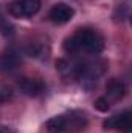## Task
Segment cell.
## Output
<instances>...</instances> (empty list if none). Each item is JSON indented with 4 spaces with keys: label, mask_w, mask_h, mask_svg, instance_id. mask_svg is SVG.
Returning a JSON list of instances; mask_svg holds the SVG:
<instances>
[{
    "label": "cell",
    "mask_w": 132,
    "mask_h": 133,
    "mask_svg": "<svg viewBox=\"0 0 132 133\" xmlns=\"http://www.w3.org/2000/svg\"><path fill=\"white\" fill-rule=\"evenodd\" d=\"M17 88L27 95V96H31V98H36L39 96L40 93H44L45 90V85L42 81L39 79H33V77H22L19 82H17Z\"/></svg>",
    "instance_id": "cell-4"
},
{
    "label": "cell",
    "mask_w": 132,
    "mask_h": 133,
    "mask_svg": "<svg viewBox=\"0 0 132 133\" xmlns=\"http://www.w3.org/2000/svg\"><path fill=\"white\" fill-rule=\"evenodd\" d=\"M45 129L48 133H64L67 132V121L65 115H59V116H53L47 121Z\"/></svg>",
    "instance_id": "cell-7"
},
{
    "label": "cell",
    "mask_w": 132,
    "mask_h": 133,
    "mask_svg": "<svg viewBox=\"0 0 132 133\" xmlns=\"http://www.w3.org/2000/svg\"><path fill=\"white\" fill-rule=\"evenodd\" d=\"M67 53H79V51H87L90 54H98L104 48V40L99 36V33L89 30V28H82L79 31L73 34L71 37H68L64 43Z\"/></svg>",
    "instance_id": "cell-1"
},
{
    "label": "cell",
    "mask_w": 132,
    "mask_h": 133,
    "mask_svg": "<svg viewBox=\"0 0 132 133\" xmlns=\"http://www.w3.org/2000/svg\"><path fill=\"white\" fill-rule=\"evenodd\" d=\"M8 12L13 16V17H23V12H22V6H20V0H14L8 5Z\"/></svg>",
    "instance_id": "cell-10"
},
{
    "label": "cell",
    "mask_w": 132,
    "mask_h": 133,
    "mask_svg": "<svg viewBox=\"0 0 132 133\" xmlns=\"http://www.w3.org/2000/svg\"><path fill=\"white\" fill-rule=\"evenodd\" d=\"M16 33V30H14V25L2 14V11H0V34L2 36H5V37H13Z\"/></svg>",
    "instance_id": "cell-9"
},
{
    "label": "cell",
    "mask_w": 132,
    "mask_h": 133,
    "mask_svg": "<svg viewBox=\"0 0 132 133\" xmlns=\"http://www.w3.org/2000/svg\"><path fill=\"white\" fill-rule=\"evenodd\" d=\"M106 90H107V98L110 101H120V99H123L124 95H126V87H124V84H123L121 81H117V79L110 81V82L107 84Z\"/></svg>",
    "instance_id": "cell-6"
},
{
    "label": "cell",
    "mask_w": 132,
    "mask_h": 133,
    "mask_svg": "<svg viewBox=\"0 0 132 133\" xmlns=\"http://www.w3.org/2000/svg\"><path fill=\"white\" fill-rule=\"evenodd\" d=\"M75 16V9L67 5V3H56L51 9H50V20L53 23H58V25H64L67 22H70Z\"/></svg>",
    "instance_id": "cell-3"
},
{
    "label": "cell",
    "mask_w": 132,
    "mask_h": 133,
    "mask_svg": "<svg viewBox=\"0 0 132 133\" xmlns=\"http://www.w3.org/2000/svg\"><path fill=\"white\" fill-rule=\"evenodd\" d=\"M95 108L98 110V111H103V113H107L109 111V108H110V105H109V101L107 98H98V99L95 101Z\"/></svg>",
    "instance_id": "cell-11"
},
{
    "label": "cell",
    "mask_w": 132,
    "mask_h": 133,
    "mask_svg": "<svg viewBox=\"0 0 132 133\" xmlns=\"http://www.w3.org/2000/svg\"><path fill=\"white\" fill-rule=\"evenodd\" d=\"M20 6H22L23 17H31V16L39 12L40 0H20Z\"/></svg>",
    "instance_id": "cell-8"
},
{
    "label": "cell",
    "mask_w": 132,
    "mask_h": 133,
    "mask_svg": "<svg viewBox=\"0 0 132 133\" xmlns=\"http://www.w3.org/2000/svg\"><path fill=\"white\" fill-rule=\"evenodd\" d=\"M103 127L106 130H120L123 133H131L132 130V113L129 110L115 115L103 122Z\"/></svg>",
    "instance_id": "cell-2"
},
{
    "label": "cell",
    "mask_w": 132,
    "mask_h": 133,
    "mask_svg": "<svg viewBox=\"0 0 132 133\" xmlns=\"http://www.w3.org/2000/svg\"><path fill=\"white\" fill-rule=\"evenodd\" d=\"M19 65H20V56L16 50L9 48L2 53V56H0V70L2 71H5V73L14 71Z\"/></svg>",
    "instance_id": "cell-5"
},
{
    "label": "cell",
    "mask_w": 132,
    "mask_h": 133,
    "mask_svg": "<svg viewBox=\"0 0 132 133\" xmlns=\"http://www.w3.org/2000/svg\"><path fill=\"white\" fill-rule=\"evenodd\" d=\"M13 96V91L8 88V90H0V102H6L8 99H11Z\"/></svg>",
    "instance_id": "cell-12"
}]
</instances>
